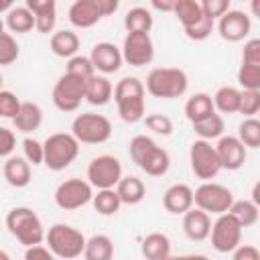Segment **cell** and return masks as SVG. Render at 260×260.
Instances as JSON below:
<instances>
[{"label":"cell","mask_w":260,"mask_h":260,"mask_svg":"<svg viewBox=\"0 0 260 260\" xmlns=\"http://www.w3.org/2000/svg\"><path fill=\"white\" fill-rule=\"evenodd\" d=\"M144 83L138 77H122L114 87V102L118 106V114L126 124H136L144 118L146 102H144Z\"/></svg>","instance_id":"6da1fadb"},{"label":"cell","mask_w":260,"mask_h":260,"mask_svg":"<svg viewBox=\"0 0 260 260\" xmlns=\"http://www.w3.org/2000/svg\"><path fill=\"white\" fill-rule=\"evenodd\" d=\"M128 152L130 158L136 162V167H140L150 177H162L171 167L169 152L146 134L134 136L128 144Z\"/></svg>","instance_id":"7a4b0ae2"},{"label":"cell","mask_w":260,"mask_h":260,"mask_svg":"<svg viewBox=\"0 0 260 260\" xmlns=\"http://www.w3.org/2000/svg\"><path fill=\"white\" fill-rule=\"evenodd\" d=\"M189 87V77L179 67H156L148 73L144 89L160 100L181 98Z\"/></svg>","instance_id":"3957f363"},{"label":"cell","mask_w":260,"mask_h":260,"mask_svg":"<svg viewBox=\"0 0 260 260\" xmlns=\"http://www.w3.org/2000/svg\"><path fill=\"white\" fill-rule=\"evenodd\" d=\"M45 242H47V248L53 252V256L63 260L79 258L85 248V236L77 228L67 223L51 225L49 232H45Z\"/></svg>","instance_id":"277c9868"},{"label":"cell","mask_w":260,"mask_h":260,"mask_svg":"<svg viewBox=\"0 0 260 260\" xmlns=\"http://www.w3.org/2000/svg\"><path fill=\"white\" fill-rule=\"evenodd\" d=\"M8 232L26 248L39 246L45 240V228L39 215L30 207H14L6 215Z\"/></svg>","instance_id":"5b68a950"},{"label":"cell","mask_w":260,"mask_h":260,"mask_svg":"<svg viewBox=\"0 0 260 260\" xmlns=\"http://www.w3.org/2000/svg\"><path fill=\"white\" fill-rule=\"evenodd\" d=\"M77 154H79V142L67 132L51 134L43 142V165L51 171L67 169L77 158Z\"/></svg>","instance_id":"8992f818"},{"label":"cell","mask_w":260,"mask_h":260,"mask_svg":"<svg viewBox=\"0 0 260 260\" xmlns=\"http://www.w3.org/2000/svg\"><path fill=\"white\" fill-rule=\"evenodd\" d=\"M71 136L79 144H102L112 136V122L102 114H79L71 124Z\"/></svg>","instance_id":"52a82bcc"},{"label":"cell","mask_w":260,"mask_h":260,"mask_svg":"<svg viewBox=\"0 0 260 260\" xmlns=\"http://www.w3.org/2000/svg\"><path fill=\"white\" fill-rule=\"evenodd\" d=\"M234 201H236L234 193L225 185H219V183L205 181L193 191V203L197 205V209L205 211L207 215L209 213H215V215L228 213V209L232 207Z\"/></svg>","instance_id":"ba28073f"},{"label":"cell","mask_w":260,"mask_h":260,"mask_svg":"<svg viewBox=\"0 0 260 260\" xmlns=\"http://www.w3.org/2000/svg\"><path fill=\"white\" fill-rule=\"evenodd\" d=\"M85 81L81 77L63 73L53 87V104L61 112H75L85 100Z\"/></svg>","instance_id":"9c48e42d"},{"label":"cell","mask_w":260,"mask_h":260,"mask_svg":"<svg viewBox=\"0 0 260 260\" xmlns=\"http://www.w3.org/2000/svg\"><path fill=\"white\" fill-rule=\"evenodd\" d=\"M55 203L59 209L63 211H75L83 205H87L93 197V187L77 177L65 179L63 183H59V187L55 189Z\"/></svg>","instance_id":"30bf717a"},{"label":"cell","mask_w":260,"mask_h":260,"mask_svg":"<svg viewBox=\"0 0 260 260\" xmlns=\"http://www.w3.org/2000/svg\"><path fill=\"white\" fill-rule=\"evenodd\" d=\"M122 179V162L112 154H100L87 165V183L100 189H116Z\"/></svg>","instance_id":"8fae6325"},{"label":"cell","mask_w":260,"mask_h":260,"mask_svg":"<svg viewBox=\"0 0 260 260\" xmlns=\"http://www.w3.org/2000/svg\"><path fill=\"white\" fill-rule=\"evenodd\" d=\"M189 162H191L193 175L201 181H211L221 171L215 146H211V142L207 140H199V138L193 140L189 148Z\"/></svg>","instance_id":"7c38bea8"},{"label":"cell","mask_w":260,"mask_h":260,"mask_svg":"<svg viewBox=\"0 0 260 260\" xmlns=\"http://www.w3.org/2000/svg\"><path fill=\"white\" fill-rule=\"evenodd\" d=\"M209 236H211L213 250L221 252V254H228V252H234L240 246V242H242V228L238 225V221L230 213H221L211 223Z\"/></svg>","instance_id":"4fadbf2b"},{"label":"cell","mask_w":260,"mask_h":260,"mask_svg":"<svg viewBox=\"0 0 260 260\" xmlns=\"http://www.w3.org/2000/svg\"><path fill=\"white\" fill-rule=\"evenodd\" d=\"M122 61L132 67H144L154 59V45L150 35L144 32H128L122 43Z\"/></svg>","instance_id":"5bb4252c"},{"label":"cell","mask_w":260,"mask_h":260,"mask_svg":"<svg viewBox=\"0 0 260 260\" xmlns=\"http://www.w3.org/2000/svg\"><path fill=\"white\" fill-rule=\"evenodd\" d=\"M250 28H252L250 16L246 12H242V10H232V8L217 22V32L228 43L244 41L250 35Z\"/></svg>","instance_id":"9a60e30c"},{"label":"cell","mask_w":260,"mask_h":260,"mask_svg":"<svg viewBox=\"0 0 260 260\" xmlns=\"http://www.w3.org/2000/svg\"><path fill=\"white\" fill-rule=\"evenodd\" d=\"M89 61L93 65L95 71L104 73V75H110V73H116L120 67H122V53L120 49L110 43V41H102V43H95L91 47V53H89Z\"/></svg>","instance_id":"2e32d148"},{"label":"cell","mask_w":260,"mask_h":260,"mask_svg":"<svg viewBox=\"0 0 260 260\" xmlns=\"http://www.w3.org/2000/svg\"><path fill=\"white\" fill-rule=\"evenodd\" d=\"M215 152H217L221 169H228V171L242 169L246 162V156H248V150L238 140V136H219V140L215 144Z\"/></svg>","instance_id":"e0dca14e"},{"label":"cell","mask_w":260,"mask_h":260,"mask_svg":"<svg viewBox=\"0 0 260 260\" xmlns=\"http://www.w3.org/2000/svg\"><path fill=\"white\" fill-rule=\"evenodd\" d=\"M67 16H69V22L77 28H89L104 18L95 0H75L69 6Z\"/></svg>","instance_id":"ac0fdd59"},{"label":"cell","mask_w":260,"mask_h":260,"mask_svg":"<svg viewBox=\"0 0 260 260\" xmlns=\"http://www.w3.org/2000/svg\"><path fill=\"white\" fill-rule=\"evenodd\" d=\"M26 8L35 16V28L43 35L53 32L57 24V4L55 0H26Z\"/></svg>","instance_id":"d6986e66"},{"label":"cell","mask_w":260,"mask_h":260,"mask_svg":"<svg viewBox=\"0 0 260 260\" xmlns=\"http://www.w3.org/2000/svg\"><path fill=\"white\" fill-rule=\"evenodd\" d=\"M183 232L193 242H203L211 232V217L201 209H189L183 213Z\"/></svg>","instance_id":"ffe728a7"},{"label":"cell","mask_w":260,"mask_h":260,"mask_svg":"<svg viewBox=\"0 0 260 260\" xmlns=\"http://www.w3.org/2000/svg\"><path fill=\"white\" fill-rule=\"evenodd\" d=\"M162 205L169 213H185L193 207V189L185 183L171 185L162 195Z\"/></svg>","instance_id":"44dd1931"},{"label":"cell","mask_w":260,"mask_h":260,"mask_svg":"<svg viewBox=\"0 0 260 260\" xmlns=\"http://www.w3.org/2000/svg\"><path fill=\"white\" fill-rule=\"evenodd\" d=\"M12 124H14V128L18 132H24V134H30V132L39 130L41 124H43V110H41V106L32 104V102H22L18 114L12 120Z\"/></svg>","instance_id":"7402d4cb"},{"label":"cell","mask_w":260,"mask_h":260,"mask_svg":"<svg viewBox=\"0 0 260 260\" xmlns=\"http://www.w3.org/2000/svg\"><path fill=\"white\" fill-rule=\"evenodd\" d=\"M4 179L8 181V185L22 189L30 183V165L26 162L24 156H8L4 162Z\"/></svg>","instance_id":"603a6c76"},{"label":"cell","mask_w":260,"mask_h":260,"mask_svg":"<svg viewBox=\"0 0 260 260\" xmlns=\"http://www.w3.org/2000/svg\"><path fill=\"white\" fill-rule=\"evenodd\" d=\"M114 87L106 75H91L85 81V100L91 106H106L112 100Z\"/></svg>","instance_id":"cb8c5ba5"},{"label":"cell","mask_w":260,"mask_h":260,"mask_svg":"<svg viewBox=\"0 0 260 260\" xmlns=\"http://www.w3.org/2000/svg\"><path fill=\"white\" fill-rule=\"evenodd\" d=\"M116 193L120 197V203L124 205H138L144 195H146V187L142 183V179L134 177V175H128V177H122L116 185Z\"/></svg>","instance_id":"d4e9b609"},{"label":"cell","mask_w":260,"mask_h":260,"mask_svg":"<svg viewBox=\"0 0 260 260\" xmlns=\"http://www.w3.org/2000/svg\"><path fill=\"white\" fill-rule=\"evenodd\" d=\"M49 47L53 51V55L57 57H63V59H71L77 55L79 51V37L73 32V30H57L51 35V41H49Z\"/></svg>","instance_id":"484cf974"},{"label":"cell","mask_w":260,"mask_h":260,"mask_svg":"<svg viewBox=\"0 0 260 260\" xmlns=\"http://www.w3.org/2000/svg\"><path fill=\"white\" fill-rule=\"evenodd\" d=\"M140 252L146 260H165L171 256V240L160 232H152L142 240Z\"/></svg>","instance_id":"4316f807"},{"label":"cell","mask_w":260,"mask_h":260,"mask_svg":"<svg viewBox=\"0 0 260 260\" xmlns=\"http://www.w3.org/2000/svg\"><path fill=\"white\" fill-rule=\"evenodd\" d=\"M114 258V242L106 234H95L85 240L83 260H112Z\"/></svg>","instance_id":"83f0119b"},{"label":"cell","mask_w":260,"mask_h":260,"mask_svg":"<svg viewBox=\"0 0 260 260\" xmlns=\"http://www.w3.org/2000/svg\"><path fill=\"white\" fill-rule=\"evenodd\" d=\"M215 110H213V102H211V95L205 93V91H199V93H193L187 102H185V116L187 120L193 124V122H199L207 116H211Z\"/></svg>","instance_id":"f1b7e54d"},{"label":"cell","mask_w":260,"mask_h":260,"mask_svg":"<svg viewBox=\"0 0 260 260\" xmlns=\"http://www.w3.org/2000/svg\"><path fill=\"white\" fill-rule=\"evenodd\" d=\"M240 98H242V89L232 87V85H223L211 98L213 110H217L221 114H236L240 110Z\"/></svg>","instance_id":"f546056e"},{"label":"cell","mask_w":260,"mask_h":260,"mask_svg":"<svg viewBox=\"0 0 260 260\" xmlns=\"http://www.w3.org/2000/svg\"><path fill=\"white\" fill-rule=\"evenodd\" d=\"M4 24L16 35H24V32H30L35 28V16L26 6H12L6 12Z\"/></svg>","instance_id":"4dcf8cb0"},{"label":"cell","mask_w":260,"mask_h":260,"mask_svg":"<svg viewBox=\"0 0 260 260\" xmlns=\"http://www.w3.org/2000/svg\"><path fill=\"white\" fill-rule=\"evenodd\" d=\"M173 14L177 16V20L181 22L183 30L193 26L195 22L201 20L203 12H201V4L197 0H175V8Z\"/></svg>","instance_id":"1f68e13d"},{"label":"cell","mask_w":260,"mask_h":260,"mask_svg":"<svg viewBox=\"0 0 260 260\" xmlns=\"http://www.w3.org/2000/svg\"><path fill=\"white\" fill-rule=\"evenodd\" d=\"M152 22L154 20H152L150 10H146L142 6L130 8L126 12V16H124V26H126L128 32H144V35H148L150 28H152Z\"/></svg>","instance_id":"d6a6232c"},{"label":"cell","mask_w":260,"mask_h":260,"mask_svg":"<svg viewBox=\"0 0 260 260\" xmlns=\"http://www.w3.org/2000/svg\"><path fill=\"white\" fill-rule=\"evenodd\" d=\"M223 128H225L223 118L215 112L211 116L199 120V122H193V132L199 136V140H207V142L213 140V138L223 136Z\"/></svg>","instance_id":"836d02e7"},{"label":"cell","mask_w":260,"mask_h":260,"mask_svg":"<svg viewBox=\"0 0 260 260\" xmlns=\"http://www.w3.org/2000/svg\"><path fill=\"white\" fill-rule=\"evenodd\" d=\"M228 213L238 221V225L244 230V228H250L258 221V205H254L250 199H240V201H234L232 207L228 209Z\"/></svg>","instance_id":"e575fe53"},{"label":"cell","mask_w":260,"mask_h":260,"mask_svg":"<svg viewBox=\"0 0 260 260\" xmlns=\"http://www.w3.org/2000/svg\"><path fill=\"white\" fill-rule=\"evenodd\" d=\"M91 203L100 215H116L120 211V205H122L116 189H100L91 197Z\"/></svg>","instance_id":"d590c367"},{"label":"cell","mask_w":260,"mask_h":260,"mask_svg":"<svg viewBox=\"0 0 260 260\" xmlns=\"http://www.w3.org/2000/svg\"><path fill=\"white\" fill-rule=\"evenodd\" d=\"M238 140L246 148H258L260 146V122L256 118H246L238 126Z\"/></svg>","instance_id":"8d00e7d4"},{"label":"cell","mask_w":260,"mask_h":260,"mask_svg":"<svg viewBox=\"0 0 260 260\" xmlns=\"http://www.w3.org/2000/svg\"><path fill=\"white\" fill-rule=\"evenodd\" d=\"M238 83L244 91H260V67L242 63L238 69Z\"/></svg>","instance_id":"74e56055"},{"label":"cell","mask_w":260,"mask_h":260,"mask_svg":"<svg viewBox=\"0 0 260 260\" xmlns=\"http://www.w3.org/2000/svg\"><path fill=\"white\" fill-rule=\"evenodd\" d=\"M20 55V47L10 32L0 35V65H12Z\"/></svg>","instance_id":"f35d334b"},{"label":"cell","mask_w":260,"mask_h":260,"mask_svg":"<svg viewBox=\"0 0 260 260\" xmlns=\"http://www.w3.org/2000/svg\"><path fill=\"white\" fill-rule=\"evenodd\" d=\"M69 75H75V77H81V79H89L91 75H95V69L89 61V57H83V55H75L67 61V71Z\"/></svg>","instance_id":"ab89813d"},{"label":"cell","mask_w":260,"mask_h":260,"mask_svg":"<svg viewBox=\"0 0 260 260\" xmlns=\"http://www.w3.org/2000/svg\"><path fill=\"white\" fill-rule=\"evenodd\" d=\"M144 124L154 134H160V136H171L173 134V120L165 114H148L144 118Z\"/></svg>","instance_id":"60d3db41"},{"label":"cell","mask_w":260,"mask_h":260,"mask_svg":"<svg viewBox=\"0 0 260 260\" xmlns=\"http://www.w3.org/2000/svg\"><path fill=\"white\" fill-rule=\"evenodd\" d=\"M20 100L16 98V93L8 91V89H0V118H10L14 120V116L20 110Z\"/></svg>","instance_id":"b9f144b4"},{"label":"cell","mask_w":260,"mask_h":260,"mask_svg":"<svg viewBox=\"0 0 260 260\" xmlns=\"http://www.w3.org/2000/svg\"><path fill=\"white\" fill-rule=\"evenodd\" d=\"M22 150H24V158L28 165H32V167L43 165V142H39L32 136H26L22 140Z\"/></svg>","instance_id":"7bdbcfd3"},{"label":"cell","mask_w":260,"mask_h":260,"mask_svg":"<svg viewBox=\"0 0 260 260\" xmlns=\"http://www.w3.org/2000/svg\"><path fill=\"white\" fill-rule=\"evenodd\" d=\"M213 26H215V22H213L211 18L201 16L199 22H195V24L189 26V28H185V35H187V39H191V41H205V39L213 32Z\"/></svg>","instance_id":"ee69618b"},{"label":"cell","mask_w":260,"mask_h":260,"mask_svg":"<svg viewBox=\"0 0 260 260\" xmlns=\"http://www.w3.org/2000/svg\"><path fill=\"white\" fill-rule=\"evenodd\" d=\"M260 110V91H244L242 89V98H240V114H244L246 118H254V114H258Z\"/></svg>","instance_id":"f6af8a7d"},{"label":"cell","mask_w":260,"mask_h":260,"mask_svg":"<svg viewBox=\"0 0 260 260\" xmlns=\"http://www.w3.org/2000/svg\"><path fill=\"white\" fill-rule=\"evenodd\" d=\"M201 4V12L203 16L211 18L215 22V18L219 20L228 10H230V0H203L199 2Z\"/></svg>","instance_id":"bcb514c9"},{"label":"cell","mask_w":260,"mask_h":260,"mask_svg":"<svg viewBox=\"0 0 260 260\" xmlns=\"http://www.w3.org/2000/svg\"><path fill=\"white\" fill-rule=\"evenodd\" d=\"M242 63L244 65H256V67H260V41L258 39H250L244 45Z\"/></svg>","instance_id":"7dc6e473"},{"label":"cell","mask_w":260,"mask_h":260,"mask_svg":"<svg viewBox=\"0 0 260 260\" xmlns=\"http://www.w3.org/2000/svg\"><path fill=\"white\" fill-rule=\"evenodd\" d=\"M16 148V136L10 128L0 126V156H12Z\"/></svg>","instance_id":"c3c4849f"},{"label":"cell","mask_w":260,"mask_h":260,"mask_svg":"<svg viewBox=\"0 0 260 260\" xmlns=\"http://www.w3.org/2000/svg\"><path fill=\"white\" fill-rule=\"evenodd\" d=\"M232 260H260V252L256 246H250V244H240L236 250H234V258Z\"/></svg>","instance_id":"681fc988"},{"label":"cell","mask_w":260,"mask_h":260,"mask_svg":"<svg viewBox=\"0 0 260 260\" xmlns=\"http://www.w3.org/2000/svg\"><path fill=\"white\" fill-rule=\"evenodd\" d=\"M24 260H57L55 256H53V252L49 250V248H45V246H30V248H26V252H24Z\"/></svg>","instance_id":"f907efd6"},{"label":"cell","mask_w":260,"mask_h":260,"mask_svg":"<svg viewBox=\"0 0 260 260\" xmlns=\"http://www.w3.org/2000/svg\"><path fill=\"white\" fill-rule=\"evenodd\" d=\"M98 2V8L102 12V16H110L118 10V0H95Z\"/></svg>","instance_id":"816d5d0a"},{"label":"cell","mask_w":260,"mask_h":260,"mask_svg":"<svg viewBox=\"0 0 260 260\" xmlns=\"http://www.w3.org/2000/svg\"><path fill=\"white\" fill-rule=\"evenodd\" d=\"M150 6H152V8H156V10H160V12H173V8H175V0H167V2L152 0V2H150Z\"/></svg>","instance_id":"f5cc1de1"},{"label":"cell","mask_w":260,"mask_h":260,"mask_svg":"<svg viewBox=\"0 0 260 260\" xmlns=\"http://www.w3.org/2000/svg\"><path fill=\"white\" fill-rule=\"evenodd\" d=\"M165 260H209L207 256H203V254H183V256H167Z\"/></svg>","instance_id":"db71d44e"},{"label":"cell","mask_w":260,"mask_h":260,"mask_svg":"<svg viewBox=\"0 0 260 260\" xmlns=\"http://www.w3.org/2000/svg\"><path fill=\"white\" fill-rule=\"evenodd\" d=\"M254 205H260V185L256 183L254 185V189H252V199H250Z\"/></svg>","instance_id":"11a10c76"},{"label":"cell","mask_w":260,"mask_h":260,"mask_svg":"<svg viewBox=\"0 0 260 260\" xmlns=\"http://www.w3.org/2000/svg\"><path fill=\"white\" fill-rule=\"evenodd\" d=\"M10 8H12V2L10 0H0V14L2 12H8Z\"/></svg>","instance_id":"9f6ffc18"},{"label":"cell","mask_w":260,"mask_h":260,"mask_svg":"<svg viewBox=\"0 0 260 260\" xmlns=\"http://www.w3.org/2000/svg\"><path fill=\"white\" fill-rule=\"evenodd\" d=\"M0 260H10V256H8L4 250H0Z\"/></svg>","instance_id":"6f0895ef"},{"label":"cell","mask_w":260,"mask_h":260,"mask_svg":"<svg viewBox=\"0 0 260 260\" xmlns=\"http://www.w3.org/2000/svg\"><path fill=\"white\" fill-rule=\"evenodd\" d=\"M2 32H4V20L0 18V35H2Z\"/></svg>","instance_id":"680465c9"},{"label":"cell","mask_w":260,"mask_h":260,"mask_svg":"<svg viewBox=\"0 0 260 260\" xmlns=\"http://www.w3.org/2000/svg\"><path fill=\"white\" fill-rule=\"evenodd\" d=\"M0 89H2V73H0Z\"/></svg>","instance_id":"91938a15"}]
</instances>
